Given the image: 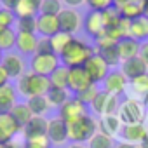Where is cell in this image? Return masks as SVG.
<instances>
[{"instance_id": "6da1fadb", "label": "cell", "mask_w": 148, "mask_h": 148, "mask_svg": "<svg viewBox=\"0 0 148 148\" xmlns=\"http://www.w3.org/2000/svg\"><path fill=\"white\" fill-rule=\"evenodd\" d=\"M96 52V49H92V45H89L87 42L75 38L64 47V51L59 54L61 64H64L66 68H73V66H84L87 63V59Z\"/></svg>"}, {"instance_id": "7a4b0ae2", "label": "cell", "mask_w": 148, "mask_h": 148, "mask_svg": "<svg viewBox=\"0 0 148 148\" xmlns=\"http://www.w3.org/2000/svg\"><path fill=\"white\" fill-rule=\"evenodd\" d=\"M51 89V80L49 77L37 75L33 71H25L18 79L16 91L25 96V98H33V96H45Z\"/></svg>"}, {"instance_id": "3957f363", "label": "cell", "mask_w": 148, "mask_h": 148, "mask_svg": "<svg viewBox=\"0 0 148 148\" xmlns=\"http://www.w3.org/2000/svg\"><path fill=\"white\" fill-rule=\"evenodd\" d=\"M117 115L124 125L125 124H143L146 119V106L138 98H125L119 105Z\"/></svg>"}, {"instance_id": "277c9868", "label": "cell", "mask_w": 148, "mask_h": 148, "mask_svg": "<svg viewBox=\"0 0 148 148\" xmlns=\"http://www.w3.org/2000/svg\"><path fill=\"white\" fill-rule=\"evenodd\" d=\"M98 131V120H94L89 113L68 124V139L73 143H86Z\"/></svg>"}, {"instance_id": "5b68a950", "label": "cell", "mask_w": 148, "mask_h": 148, "mask_svg": "<svg viewBox=\"0 0 148 148\" xmlns=\"http://www.w3.org/2000/svg\"><path fill=\"white\" fill-rule=\"evenodd\" d=\"M61 66V59L58 54H40V52H35L30 59V71L37 73V75H44V77H49L51 73Z\"/></svg>"}, {"instance_id": "8992f818", "label": "cell", "mask_w": 148, "mask_h": 148, "mask_svg": "<svg viewBox=\"0 0 148 148\" xmlns=\"http://www.w3.org/2000/svg\"><path fill=\"white\" fill-rule=\"evenodd\" d=\"M94 82L91 80L89 73L84 66H73L68 68V91H71L73 94H77L84 89H87L89 86H92Z\"/></svg>"}, {"instance_id": "52a82bcc", "label": "cell", "mask_w": 148, "mask_h": 148, "mask_svg": "<svg viewBox=\"0 0 148 148\" xmlns=\"http://www.w3.org/2000/svg\"><path fill=\"white\" fill-rule=\"evenodd\" d=\"M84 115H87V106H86L82 101H79L75 96H70V98L59 106V117H61L66 124L77 120V119H80V117H84Z\"/></svg>"}, {"instance_id": "ba28073f", "label": "cell", "mask_w": 148, "mask_h": 148, "mask_svg": "<svg viewBox=\"0 0 148 148\" xmlns=\"http://www.w3.org/2000/svg\"><path fill=\"white\" fill-rule=\"evenodd\" d=\"M58 21H59L61 32L70 33V35H73L82 28V18H80L79 11L71 9V7H63V11L58 14Z\"/></svg>"}, {"instance_id": "9c48e42d", "label": "cell", "mask_w": 148, "mask_h": 148, "mask_svg": "<svg viewBox=\"0 0 148 148\" xmlns=\"http://www.w3.org/2000/svg\"><path fill=\"white\" fill-rule=\"evenodd\" d=\"M84 68L87 70L89 77H91V80H92L94 84L103 82V80L106 79V75L110 73V66H108L106 61H105L99 54H96V52L87 59V63L84 64Z\"/></svg>"}, {"instance_id": "30bf717a", "label": "cell", "mask_w": 148, "mask_h": 148, "mask_svg": "<svg viewBox=\"0 0 148 148\" xmlns=\"http://www.w3.org/2000/svg\"><path fill=\"white\" fill-rule=\"evenodd\" d=\"M47 139L51 145H64L68 141V124L61 117L47 120Z\"/></svg>"}, {"instance_id": "8fae6325", "label": "cell", "mask_w": 148, "mask_h": 148, "mask_svg": "<svg viewBox=\"0 0 148 148\" xmlns=\"http://www.w3.org/2000/svg\"><path fill=\"white\" fill-rule=\"evenodd\" d=\"M82 26L86 30V33L89 37H92L94 40L99 38L101 35H105L106 28H105V21H103V14L98 11H89L82 21Z\"/></svg>"}, {"instance_id": "7c38bea8", "label": "cell", "mask_w": 148, "mask_h": 148, "mask_svg": "<svg viewBox=\"0 0 148 148\" xmlns=\"http://www.w3.org/2000/svg\"><path fill=\"white\" fill-rule=\"evenodd\" d=\"M127 82H129L127 77L124 75L120 70H113V71L108 73L106 79L103 80V86H105V91L106 92L119 96L120 92H124L127 89Z\"/></svg>"}, {"instance_id": "4fadbf2b", "label": "cell", "mask_w": 148, "mask_h": 148, "mask_svg": "<svg viewBox=\"0 0 148 148\" xmlns=\"http://www.w3.org/2000/svg\"><path fill=\"white\" fill-rule=\"evenodd\" d=\"M2 68L5 70V73L9 75V79H19L23 73L26 71L25 68V61L19 54H4V59H2Z\"/></svg>"}, {"instance_id": "5bb4252c", "label": "cell", "mask_w": 148, "mask_h": 148, "mask_svg": "<svg viewBox=\"0 0 148 148\" xmlns=\"http://www.w3.org/2000/svg\"><path fill=\"white\" fill-rule=\"evenodd\" d=\"M21 132H23L25 139H35V138L47 136V119L33 115V119L21 129Z\"/></svg>"}, {"instance_id": "9a60e30c", "label": "cell", "mask_w": 148, "mask_h": 148, "mask_svg": "<svg viewBox=\"0 0 148 148\" xmlns=\"http://www.w3.org/2000/svg\"><path fill=\"white\" fill-rule=\"evenodd\" d=\"M21 132L19 124L12 119L11 113H0V143L12 141V138Z\"/></svg>"}, {"instance_id": "2e32d148", "label": "cell", "mask_w": 148, "mask_h": 148, "mask_svg": "<svg viewBox=\"0 0 148 148\" xmlns=\"http://www.w3.org/2000/svg\"><path fill=\"white\" fill-rule=\"evenodd\" d=\"M120 132H122L124 141L132 143V145H141L143 139L148 136V129L145 124H125L122 125Z\"/></svg>"}, {"instance_id": "e0dca14e", "label": "cell", "mask_w": 148, "mask_h": 148, "mask_svg": "<svg viewBox=\"0 0 148 148\" xmlns=\"http://www.w3.org/2000/svg\"><path fill=\"white\" fill-rule=\"evenodd\" d=\"M58 32H61L58 16H47V14L37 16V33L40 37H52Z\"/></svg>"}, {"instance_id": "ac0fdd59", "label": "cell", "mask_w": 148, "mask_h": 148, "mask_svg": "<svg viewBox=\"0 0 148 148\" xmlns=\"http://www.w3.org/2000/svg\"><path fill=\"white\" fill-rule=\"evenodd\" d=\"M120 71L127 77V80H131V79H136V77L143 75V73H148V64L139 56H136V58H131V59L122 61Z\"/></svg>"}, {"instance_id": "d6986e66", "label": "cell", "mask_w": 148, "mask_h": 148, "mask_svg": "<svg viewBox=\"0 0 148 148\" xmlns=\"http://www.w3.org/2000/svg\"><path fill=\"white\" fill-rule=\"evenodd\" d=\"M38 45V37L37 33H26V32H18L16 37V49L21 54H35Z\"/></svg>"}, {"instance_id": "ffe728a7", "label": "cell", "mask_w": 148, "mask_h": 148, "mask_svg": "<svg viewBox=\"0 0 148 148\" xmlns=\"http://www.w3.org/2000/svg\"><path fill=\"white\" fill-rule=\"evenodd\" d=\"M139 47H141V42H138V40H134V38H131V37L119 40V44H117V52H119L120 61H125V59H131V58L139 56Z\"/></svg>"}, {"instance_id": "44dd1931", "label": "cell", "mask_w": 148, "mask_h": 148, "mask_svg": "<svg viewBox=\"0 0 148 148\" xmlns=\"http://www.w3.org/2000/svg\"><path fill=\"white\" fill-rule=\"evenodd\" d=\"M122 125L124 124L120 122V119H119L117 113L115 115H103L98 120V131H101V132H105V134H108L112 138H115L122 131Z\"/></svg>"}, {"instance_id": "7402d4cb", "label": "cell", "mask_w": 148, "mask_h": 148, "mask_svg": "<svg viewBox=\"0 0 148 148\" xmlns=\"http://www.w3.org/2000/svg\"><path fill=\"white\" fill-rule=\"evenodd\" d=\"M127 89L131 91L129 98H138V99L143 101L148 96V73H143V75H139L136 79H131L127 82Z\"/></svg>"}, {"instance_id": "603a6c76", "label": "cell", "mask_w": 148, "mask_h": 148, "mask_svg": "<svg viewBox=\"0 0 148 148\" xmlns=\"http://www.w3.org/2000/svg\"><path fill=\"white\" fill-rule=\"evenodd\" d=\"M16 103H18V91L14 86L5 84L4 87H0V113H9Z\"/></svg>"}, {"instance_id": "cb8c5ba5", "label": "cell", "mask_w": 148, "mask_h": 148, "mask_svg": "<svg viewBox=\"0 0 148 148\" xmlns=\"http://www.w3.org/2000/svg\"><path fill=\"white\" fill-rule=\"evenodd\" d=\"M40 2L42 0H18V4L14 7L16 18L38 16L40 14Z\"/></svg>"}, {"instance_id": "d4e9b609", "label": "cell", "mask_w": 148, "mask_h": 148, "mask_svg": "<svg viewBox=\"0 0 148 148\" xmlns=\"http://www.w3.org/2000/svg\"><path fill=\"white\" fill-rule=\"evenodd\" d=\"M9 113H11V115H12V119L19 124V127H21V129H23V127L32 120V119H33V113H32V110H30V106H28L26 103H16Z\"/></svg>"}, {"instance_id": "484cf974", "label": "cell", "mask_w": 148, "mask_h": 148, "mask_svg": "<svg viewBox=\"0 0 148 148\" xmlns=\"http://www.w3.org/2000/svg\"><path fill=\"white\" fill-rule=\"evenodd\" d=\"M129 37L138 40V42L148 38V18L146 16H141V18L131 21V33H129Z\"/></svg>"}, {"instance_id": "4316f807", "label": "cell", "mask_w": 148, "mask_h": 148, "mask_svg": "<svg viewBox=\"0 0 148 148\" xmlns=\"http://www.w3.org/2000/svg\"><path fill=\"white\" fill-rule=\"evenodd\" d=\"M26 105L30 106L32 113L37 115V117H44L51 110V103H49L47 96H33V98H28Z\"/></svg>"}, {"instance_id": "83f0119b", "label": "cell", "mask_w": 148, "mask_h": 148, "mask_svg": "<svg viewBox=\"0 0 148 148\" xmlns=\"http://www.w3.org/2000/svg\"><path fill=\"white\" fill-rule=\"evenodd\" d=\"M49 80H51V87H58V89H68V68L64 64L58 66L51 75H49Z\"/></svg>"}, {"instance_id": "f1b7e54d", "label": "cell", "mask_w": 148, "mask_h": 148, "mask_svg": "<svg viewBox=\"0 0 148 148\" xmlns=\"http://www.w3.org/2000/svg\"><path fill=\"white\" fill-rule=\"evenodd\" d=\"M119 12H120V16H122V18H125V19H129V21L138 19V18L145 16L143 0H141V2H131V4H127V5L120 7V9H119Z\"/></svg>"}, {"instance_id": "f546056e", "label": "cell", "mask_w": 148, "mask_h": 148, "mask_svg": "<svg viewBox=\"0 0 148 148\" xmlns=\"http://www.w3.org/2000/svg\"><path fill=\"white\" fill-rule=\"evenodd\" d=\"M113 138L101 132V131H96L92 134V138L87 141V148H113Z\"/></svg>"}, {"instance_id": "4dcf8cb0", "label": "cell", "mask_w": 148, "mask_h": 148, "mask_svg": "<svg viewBox=\"0 0 148 148\" xmlns=\"http://www.w3.org/2000/svg\"><path fill=\"white\" fill-rule=\"evenodd\" d=\"M71 40H73V35L64 33V32H58L56 35H52V37H51V44H52V51H54V54L59 56V54L64 51V47H66Z\"/></svg>"}, {"instance_id": "1f68e13d", "label": "cell", "mask_w": 148, "mask_h": 148, "mask_svg": "<svg viewBox=\"0 0 148 148\" xmlns=\"http://www.w3.org/2000/svg\"><path fill=\"white\" fill-rule=\"evenodd\" d=\"M47 96V99H49V103H51V106H61L68 98H70V92H68V89H58V87H51L49 89V92L45 94Z\"/></svg>"}, {"instance_id": "d6a6232c", "label": "cell", "mask_w": 148, "mask_h": 148, "mask_svg": "<svg viewBox=\"0 0 148 148\" xmlns=\"http://www.w3.org/2000/svg\"><path fill=\"white\" fill-rule=\"evenodd\" d=\"M16 37H18V32H14L12 28L0 30V49L11 51L12 47H16Z\"/></svg>"}, {"instance_id": "836d02e7", "label": "cell", "mask_w": 148, "mask_h": 148, "mask_svg": "<svg viewBox=\"0 0 148 148\" xmlns=\"http://www.w3.org/2000/svg\"><path fill=\"white\" fill-rule=\"evenodd\" d=\"M96 54H99L108 66H117L120 63L119 52H117V45H110V47H103V49H96Z\"/></svg>"}, {"instance_id": "e575fe53", "label": "cell", "mask_w": 148, "mask_h": 148, "mask_svg": "<svg viewBox=\"0 0 148 148\" xmlns=\"http://www.w3.org/2000/svg\"><path fill=\"white\" fill-rule=\"evenodd\" d=\"M61 11H63V2L61 0H42L40 2V14L58 16Z\"/></svg>"}, {"instance_id": "d590c367", "label": "cell", "mask_w": 148, "mask_h": 148, "mask_svg": "<svg viewBox=\"0 0 148 148\" xmlns=\"http://www.w3.org/2000/svg\"><path fill=\"white\" fill-rule=\"evenodd\" d=\"M98 92H99V87H98V84H92V86H89L87 89H84V91H80V92H77V94H73L79 101H82L86 106H89L92 101H94V98L98 96Z\"/></svg>"}, {"instance_id": "8d00e7d4", "label": "cell", "mask_w": 148, "mask_h": 148, "mask_svg": "<svg viewBox=\"0 0 148 148\" xmlns=\"http://www.w3.org/2000/svg\"><path fill=\"white\" fill-rule=\"evenodd\" d=\"M16 26H18V32L37 33V16H28V18H16Z\"/></svg>"}, {"instance_id": "74e56055", "label": "cell", "mask_w": 148, "mask_h": 148, "mask_svg": "<svg viewBox=\"0 0 148 148\" xmlns=\"http://www.w3.org/2000/svg\"><path fill=\"white\" fill-rule=\"evenodd\" d=\"M106 99H108V92H106L105 89L99 91L98 96L94 98V101L91 103V108L94 110V113H98V115L103 117V113H105V106H106Z\"/></svg>"}, {"instance_id": "f35d334b", "label": "cell", "mask_w": 148, "mask_h": 148, "mask_svg": "<svg viewBox=\"0 0 148 148\" xmlns=\"http://www.w3.org/2000/svg\"><path fill=\"white\" fill-rule=\"evenodd\" d=\"M16 23V14L12 11H7V9H0V30L4 28H12V25Z\"/></svg>"}, {"instance_id": "ab89813d", "label": "cell", "mask_w": 148, "mask_h": 148, "mask_svg": "<svg viewBox=\"0 0 148 148\" xmlns=\"http://www.w3.org/2000/svg\"><path fill=\"white\" fill-rule=\"evenodd\" d=\"M86 4L89 5L91 11H98L103 12L110 7H113V0H86Z\"/></svg>"}, {"instance_id": "60d3db41", "label": "cell", "mask_w": 148, "mask_h": 148, "mask_svg": "<svg viewBox=\"0 0 148 148\" xmlns=\"http://www.w3.org/2000/svg\"><path fill=\"white\" fill-rule=\"evenodd\" d=\"M117 112H119V96L108 92V99H106V106H105L103 115H115Z\"/></svg>"}, {"instance_id": "b9f144b4", "label": "cell", "mask_w": 148, "mask_h": 148, "mask_svg": "<svg viewBox=\"0 0 148 148\" xmlns=\"http://www.w3.org/2000/svg\"><path fill=\"white\" fill-rule=\"evenodd\" d=\"M51 141L47 139V136L44 138H35V139H25L23 148H49Z\"/></svg>"}, {"instance_id": "7bdbcfd3", "label": "cell", "mask_w": 148, "mask_h": 148, "mask_svg": "<svg viewBox=\"0 0 148 148\" xmlns=\"http://www.w3.org/2000/svg\"><path fill=\"white\" fill-rule=\"evenodd\" d=\"M37 52H40V54H54L52 44H51V37H38Z\"/></svg>"}, {"instance_id": "ee69618b", "label": "cell", "mask_w": 148, "mask_h": 148, "mask_svg": "<svg viewBox=\"0 0 148 148\" xmlns=\"http://www.w3.org/2000/svg\"><path fill=\"white\" fill-rule=\"evenodd\" d=\"M61 2H63L66 7L77 9V7H80V5H84V4H86V0H61Z\"/></svg>"}, {"instance_id": "f6af8a7d", "label": "cell", "mask_w": 148, "mask_h": 148, "mask_svg": "<svg viewBox=\"0 0 148 148\" xmlns=\"http://www.w3.org/2000/svg\"><path fill=\"white\" fill-rule=\"evenodd\" d=\"M139 58L148 64V42H143L139 47Z\"/></svg>"}, {"instance_id": "bcb514c9", "label": "cell", "mask_w": 148, "mask_h": 148, "mask_svg": "<svg viewBox=\"0 0 148 148\" xmlns=\"http://www.w3.org/2000/svg\"><path fill=\"white\" fill-rule=\"evenodd\" d=\"M9 75H7V73H5V70L2 68V64H0V87H4L5 84H9Z\"/></svg>"}, {"instance_id": "7dc6e473", "label": "cell", "mask_w": 148, "mask_h": 148, "mask_svg": "<svg viewBox=\"0 0 148 148\" xmlns=\"http://www.w3.org/2000/svg\"><path fill=\"white\" fill-rule=\"evenodd\" d=\"M16 4H18V0H2V7L7 11H12V12H14Z\"/></svg>"}, {"instance_id": "c3c4849f", "label": "cell", "mask_w": 148, "mask_h": 148, "mask_svg": "<svg viewBox=\"0 0 148 148\" xmlns=\"http://www.w3.org/2000/svg\"><path fill=\"white\" fill-rule=\"evenodd\" d=\"M131 2H141V0H113V7L120 9V7H124V5H127Z\"/></svg>"}, {"instance_id": "681fc988", "label": "cell", "mask_w": 148, "mask_h": 148, "mask_svg": "<svg viewBox=\"0 0 148 148\" xmlns=\"http://www.w3.org/2000/svg\"><path fill=\"white\" fill-rule=\"evenodd\" d=\"M113 148H139V145H132V143H127V141H122L119 145H115Z\"/></svg>"}, {"instance_id": "f907efd6", "label": "cell", "mask_w": 148, "mask_h": 148, "mask_svg": "<svg viewBox=\"0 0 148 148\" xmlns=\"http://www.w3.org/2000/svg\"><path fill=\"white\" fill-rule=\"evenodd\" d=\"M0 148H19V145L14 141H7V143H0Z\"/></svg>"}, {"instance_id": "816d5d0a", "label": "cell", "mask_w": 148, "mask_h": 148, "mask_svg": "<svg viewBox=\"0 0 148 148\" xmlns=\"http://www.w3.org/2000/svg\"><path fill=\"white\" fill-rule=\"evenodd\" d=\"M66 148H87V146H86L84 143H73V141H71Z\"/></svg>"}, {"instance_id": "f5cc1de1", "label": "cell", "mask_w": 148, "mask_h": 148, "mask_svg": "<svg viewBox=\"0 0 148 148\" xmlns=\"http://www.w3.org/2000/svg\"><path fill=\"white\" fill-rule=\"evenodd\" d=\"M143 9H145V16L148 18V0H143Z\"/></svg>"}, {"instance_id": "db71d44e", "label": "cell", "mask_w": 148, "mask_h": 148, "mask_svg": "<svg viewBox=\"0 0 148 148\" xmlns=\"http://www.w3.org/2000/svg\"><path fill=\"white\" fill-rule=\"evenodd\" d=\"M139 148H148V136H146V138L143 139V143L139 145Z\"/></svg>"}, {"instance_id": "11a10c76", "label": "cell", "mask_w": 148, "mask_h": 148, "mask_svg": "<svg viewBox=\"0 0 148 148\" xmlns=\"http://www.w3.org/2000/svg\"><path fill=\"white\" fill-rule=\"evenodd\" d=\"M2 59H4V51L0 49V63H2Z\"/></svg>"}, {"instance_id": "9f6ffc18", "label": "cell", "mask_w": 148, "mask_h": 148, "mask_svg": "<svg viewBox=\"0 0 148 148\" xmlns=\"http://www.w3.org/2000/svg\"><path fill=\"white\" fill-rule=\"evenodd\" d=\"M0 2H2V0H0Z\"/></svg>"}]
</instances>
